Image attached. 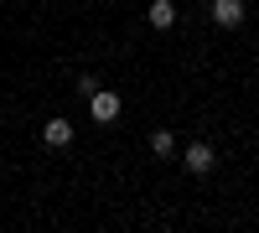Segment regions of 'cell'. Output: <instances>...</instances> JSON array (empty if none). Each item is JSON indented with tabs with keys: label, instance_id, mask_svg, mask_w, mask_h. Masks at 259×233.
<instances>
[{
	"label": "cell",
	"instance_id": "8992f818",
	"mask_svg": "<svg viewBox=\"0 0 259 233\" xmlns=\"http://www.w3.org/2000/svg\"><path fill=\"white\" fill-rule=\"evenodd\" d=\"M150 156L171 161V156H177V135H171V130H156V135H150Z\"/></svg>",
	"mask_w": 259,
	"mask_h": 233
},
{
	"label": "cell",
	"instance_id": "5b68a950",
	"mask_svg": "<svg viewBox=\"0 0 259 233\" xmlns=\"http://www.w3.org/2000/svg\"><path fill=\"white\" fill-rule=\"evenodd\" d=\"M150 26H156V31H171V26H177V6H171V0H150Z\"/></svg>",
	"mask_w": 259,
	"mask_h": 233
},
{
	"label": "cell",
	"instance_id": "3957f363",
	"mask_svg": "<svg viewBox=\"0 0 259 233\" xmlns=\"http://www.w3.org/2000/svg\"><path fill=\"white\" fill-rule=\"evenodd\" d=\"M244 16H249V6H244V0H212V26L233 31V26H244Z\"/></svg>",
	"mask_w": 259,
	"mask_h": 233
},
{
	"label": "cell",
	"instance_id": "7a4b0ae2",
	"mask_svg": "<svg viewBox=\"0 0 259 233\" xmlns=\"http://www.w3.org/2000/svg\"><path fill=\"white\" fill-rule=\"evenodd\" d=\"M182 161H187V171H192V176H207L212 166H218V151H212L207 140H192L187 151H182Z\"/></svg>",
	"mask_w": 259,
	"mask_h": 233
},
{
	"label": "cell",
	"instance_id": "6da1fadb",
	"mask_svg": "<svg viewBox=\"0 0 259 233\" xmlns=\"http://www.w3.org/2000/svg\"><path fill=\"white\" fill-rule=\"evenodd\" d=\"M119 109H124L119 94H109V88H94V94H89V119H94V124H114Z\"/></svg>",
	"mask_w": 259,
	"mask_h": 233
},
{
	"label": "cell",
	"instance_id": "277c9868",
	"mask_svg": "<svg viewBox=\"0 0 259 233\" xmlns=\"http://www.w3.org/2000/svg\"><path fill=\"white\" fill-rule=\"evenodd\" d=\"M41 145H47V151H68L73 145V124L68 119H47L41 124Z\"/></svg>",
	"mask_w": 259,
	"mask_h": 233
}]
</instances>
